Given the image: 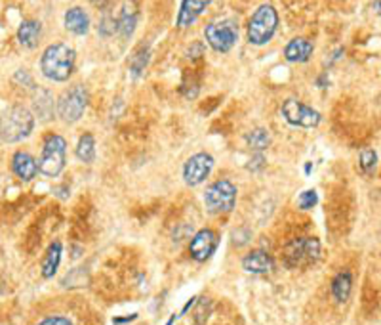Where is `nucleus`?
Segmentation results:
<instances>
[{
  "mask_svg": "<svg viewBox=\"0 0 381 325\" xmlns=\"http://www.w3.org/2000/svg\"><path fill=\"white\" fill-rule=\"evenodd\" d=\"M242 268L250 274H267L272 270V260L265 251H252L242 258Z\"/></svg>",
  "mask_w": 381,
  "mask_h": 325,
  "instance_id": "nucleus-15",
  "label": "nucleus"
},
{
  "mask_svg": "<svg viewBox=\"0 0 381 325\" xmlns=\"http://www.w3.org/2000/svg\"><path fill=\"white\" fill-rule=\"evenodd\" d=\"M282 115L288 123L302 129H313L321 123V113L296 98H288L282 104Z\"/></svg>",
  "mask_w": 381,
  "mask_h": 325,
  "instance_id": "nucleus-9",
  "label": "nucleus"
},
{
  "mask_svg": "<svg viewBox=\"0 0 381 325\" xmlns=\"http://www.w3.org/2000/svg\"><path fill=\"white\" fill-rule=\"evenodd\" d=\"M138 318V314H132V316H126V318H115L113 321H115L116 325H121V324H126V321H132V319Z\"/></svg>",
  "mask_w": 381,
  "mask_h": 325,
  "instance_id": "nucleus-31",
  "label": "nucleus"
},
{
  "mask_svg": "<svg viewBox=\"0 0 381 325\" xmlns=\"http://www.w3.org/2000/svg\"><path fill=\"white\" fill-rule=\"evenodd\" d=\"M265 166V157L261 154H258L254 157V159H250V165H248V171L255 172V171H261Z\"/></svg>",
  "mask_w": 381,
  "mask_h": 325,
  "instance_id": "nucleus-30",
  "label": "nucleus"
},
{
  "mask_svg": "<svg viewBox=\"0 0 381 325\" xmlns=\"http://www.w3.org/2000/svg\"><path fill=\"white\" fill-rule=\"evenodd\" d=\"M86 105H88V92L84 86L74 85L61 94L57 100V115L63 123H77L80 117L84 115Z\"/></svg>",
  "mask_w": 381,
  "mask_h": 325,
  "instance_id": "nucleus-7",
  "label": "nucleus"
},
{
  "mask_svg": "<svg viewBox=\"0 0 381 325\" xmlns=\"http://www.w3.org/2000/svg\"><path fill=\"white\" fill-rule=\"evenodd\" d=\"M204 203L208 213L212 215H225L235 209L236 188L229 180H218L214 182L204 193Z\"/></svg>",
  "mask_w": 381,
  "mask_h": 325,
  "instance_id": "nucleus-6",
  "label": "nucleus"
},
{
  "mask_svg": "<svg viewBox=\"0 0 381 325\" xmlns=\"http://www.w3.org/2000/svg\"><path fill=\"white\" fill-rule=\"evenodd\" d=\"M321 258V241L316 238H297L285 247L282 260L286 268H307Z\"/></svg>",
  "mask_w": 381,
  "mask_h": 325,
  "instance_id": "nucleus-3",
  "label": "nucleus"
},
{
  "mask_svg": "<svg viewBox=\"0 0 381 325\" xmlns=\"http://www.w3.org/2000/svg\"><path fill=\"white\" fill-rule=\"evenodd\" d=\"M374 10L381 16V0H374Z\"/></svg>",
  "mask_w": 381,
  "mask_h": 325,
  "instance_id": "nucleus-33",
  "label": "nucleus"
},
{
  "mask_svg": "<svg viewBox=\"0 0 381 325\" xmlns=\"http://www.w3.org/2000/svg\"><path fill=\"white\" fill-rule=\"evenodd\" d=\"M279 25V14L271 4H263L254 12L248 23V41L255 46H263L272 38Z\"/></svg>",
  "mask_w": 381,
  "mask_h": 325,
  "instance_id": "nucleus-5",
  "label": "nucleus"
},
{
  "mask_svg": "<svg viewBox=\"0 0 381 325\" xmlns=\"http://www.w3.org/2000/svg\"><path fill=\"white\" fill-rule=\"evenodd\" d=\"M216 249H218V233L214 230H208V228L194 233L191 245H189V252L197 262L208 260L216 252Z\"/></svg>",
  "mask_w": 381,
  "mask_h": 325,
  "instance_id": "nucleus-11",
  "label": "nucleus"
},
{
  "mask_svg": "<svg viewBox=\"0 0 381 325\" xmlns=\"http://www.w3.org/2000/svg\"><path fill=\"white\" fill-rule=\"evenodd\" d=\"M210 310H212V302L208 299H200L199 304H197V310H194V325H204Z\"/></svg>",
  "mask_w": 381,
  "mask_h": 325,
  "instance_id": "nucleus-27",
  "label": "nucleus"
},
{
  "mask_svg": "<svg viewBox=\"0 0 381 325\" xmlns=\"http://www.w3.org/2000/svg\"><path fill=\"white\" fill-rule=\"evenodd\" d=\"M35 129V117L27 107L16 105L0 115V140L16 144L29 138Z\"/></svg>",
  "mask_w": 381,
  "mask_h": 325,
  "instance_id": "nucleus-2",
  "label": "nucleus"
},
{
  "mask_svg": "<svg viewBox=\"0 0 381 325\" xmlns=\"http://www.w3.org/2000/svg\"><path fill=\"white\" fill-rule=\"evenodd\" d=\"M313 55V44L307 38H294L286 44L285 58L292 63L309 62V58Z\"/></svg>",
  "mask_w": 381,
  "mask_h": 325,
  "instance_id": "nucleus-14",
  "label": "nucleus"
},
{
  "mask_svg": "<svg viewBox=\"0 0 381 325\" xmlns=\"http://www.w3.org/2000/svg\"><path fill=\"white\" fill-rule=\"evenodd\" d=\"M12 171L23 182H31L38 174V163L27 151H16L12 157Z\"/></svg>",
  "mask_w": 381,
  "mask_h": 325,
  "instance_id": "nucleus-12",
  "label": "nucleus"
},
{
  "mask_svg": "<svg viewBox=\"0 0 381 325\" xmlns=\"http://www.w3.org/2000/svg\"><path fill=\"white\" fill-rule=\"evenodd\" d=\"M351 289H353V277L351 272H339L338 276L333 277L332 282V294L333 299L338 302H345L349 301V297H351Z\"/></svg>",
  "mask_w": 381,
  "mask_h": 325,
  "instance_id": "nucleus-20",
  "label": "nucleus"
},
{
  "mask_svg": "<svg viewBox=\"0 0 381 325\" xmlns=\"http://www.w3.org/2000/svg\"><path fill=\"white\" fill-rule=\"evenodd\" d=\"M90 2L97 8V10H103V8L109 4V0H90Z\"/></svg>",
  "mask_w": 381,
  "mask_h": 325,
  "instance_id": "nucleus-32",
  "label": "nucleus"
},
{
  "mask_svg": "<svg viewBox=\"0 0 381 325\" xmlns=\"http://www.w3.org/2000/svg\"><path fill=\"white\" fill-rule=\"evenodd\" d=\"M246 144H248L250 149H254L255 154H261L271 144V136L265 129H254L246 134Z\"/></svg>",
  "mask_w": 381,
  "mask_h": 325,
  "instance_id": "nucleus-21",
  "label": "nucleus"
},
{
  "mask_svg": "<svg viewBox=\"0 0 381 325\" xmlns=\"http://www.w3.org/2000/svg\"><path fill=\"white\" fill-rule=\"evenodd\" d=\"M116 23H118V33L122 35V38L132 37V33L136 31V25H138V10L133 6V2L124 4Z\"/></svg>",
  "mask_w": 381,
  "mask_h": 325,
  "instance_id": "nucleus-18",
  "label": "nucleus"
},
{
  "mask_svg": "<svg viewBox=\"0 0 381 325\" xmlns=\"http://www.w3.org/2000/svg\"><path fill=\"white\" fill-rule=\"evenodd\" d=\"M375 163H377V155H375L374 149H363L360 151V171L364 174H372L375 169Z\"/></svg>",
  "mask_w": 381,
  "mask_h": 325,
  "instance_id": "nucleus-24",
  "label": "nucleus"
},
{
  "mask_svg": "<svg viewBox=\"0 0 381 325\" xmlns=\"http://www.w3.org/2000/svg\"><path fill=\"white\" fill-rule=\"evenodd\" d=\"M77 157H79L82 163H92L94 157H96V142H94V136H92L90 132L80 136L79 146H77Z\"/></svg>",
  "mask_w": 381,
  "mask_h": 325,
  "instance_id": "nucleus-22",
  "label": "nucleus"
},
{
  "mask_svg": "<svg viewBox=\"0 0 381 325\" xmlns=\"http://www.w3.org/2000/svg\"><path fill=\"white\" fill-rule=\"evenodd\" d=\"M65 149L67 142L63 136L50 134L44 140L43 154L38 157V172L48 179L60 176L61 171L65 169Z\"/></svg>",
  "mask_w": 381,
  "mask_h": 325,
  "instance_id": "nucleus-4",
  "label": "nucleus"
},
{
  "mask_svg": "<svg viewBox=\"0 0 381 325\" xmlns=\"http://www.w3.org/2000/svg\"><path fill=\"white\" fill-rule=\"evenodd\" d=\"M35 107H37V113L40 119L48 121L54 115V98L52 94L46 92V90H40L35 98Z\"/></svg>",
  "mask_w": 381,
  "mask_h": 325,
  "instance_id": "nucleus-23",
  "label": "nucleus"
},
{
  "mask_svg": "<svg viewBox=\"0 0 381 325\" xmlns=\"http://www.w3.org/2000/svg\"><path fill=\"white\" fill-rule=\"evenodd\" d=\"M204 37L216 52H229L238 41V25L235 19H218L206 27Z\"/></svg>",
  "mask_w": 381,
  "mask_h": 325,
  "instance_id": "nucleus-8",
  "label": "nucleus"
},
{
  "mask_svg": "<svg viewBox=\"0 0 381 325\" xmlns=\"http://www.w3.org/2000/svg\"><path fill=\"white\" fill-rule=\"evenodd\" d=\"M147 60H149V50H143L141 48L138 54L133 55L132 62H130V69H132L133 77H138V75L145 69L147 65Z\"/></svg>",
  "mask_w": 381,
  "mask_h": 325,
  "instance_id": "nucleus-26",
  "label": "nucleus"
},
{
  "mask_svg": "<svg viewBox=\"0 0 381 325\" xmlns=\"http://www.w3.org/2000/svg\"><path fill=\"white\" fill-rule=\"evenodd\" d=\"M210 4H212V0H183L180 14H177V27L180 29L191 27Z\"/></svg>",
  "mask_w": 381,
  "mask_h": 325,
  "instance_id": "nucleus-13",
  "label": "nucleus"
},
{
  "mask_svg": "<svg viewBox=\"0 0 381 325\" xmlns=\"http://www.w3.org/2000/svg\"><path fill=\"white\" fill-rule=\"evenodd\" d=\"M40 35H43V25H40V21L27 19V21L19 25L18 41L23 48H35L38 41H40Z\"/></svg>",
  "mask_w": 381,
  "mask_h": 325,
  "instance_id": "nucleus-16",
  "label": "nucleus"
},
{
  "mask_svg": "<svg viewBox=\"0 0 381 325\" xmlns=\"http://www.w3.org/2000/svg\"><path fill=\"white\" fill-rule=\"evenodd\" d=\"M174 321H176V316H172V318L168 319V324H166V325H174Z\"/></svg>",
  "mask_w": 381,
  "mask_h": 325,
  "instance_id": "nucleus-34",
  "label": "nucleus"
},
{
  "mask_svg": "<svg viewBox=\"0 0 381 325\" xmlns=\"http://www.w3.org/2000/svg\"><path fill=\"white\" fill-rule=\"evenodd\" d=\"M61 262V243L55 241L52 245L48 247V251L44 255L43 264H40V272H43V277L50 279V277L55 276V272L60 268Z\"/></svg>",
  "mask_w": 381,
  "mask_h": 325,
  "instance_id": "nucleus-19",
  "label": "nucleus"
},
{
  "mask_svg": "<svg viewBox=\"0 0 381 325\" xmlns=\"http://www.w3.org/2000/svg\"><path fill=\"white\" fill-rule=\"evenodd\" d=\"M65 29L73 35H86L90 29V18L82 8L74 6L65 12Z\"/></svg>",
  "mask_w": 381,
  "mask_h": 325,
  "instance_id": "nucleus-17",
  "label": "nucleus"
},
{
  "mask_svg": "<svg viewBox=\"0 0 381 325\" xmlns=\"http://www.w3.org/2000/svg\"><path fill=\"white\" fill-rule=\"evenodd\" d=\"M316 203H319V196H316L315 190L303 191V193H299V197H297V207L302 211L313 209Z\"/></svg>",
  "mask_w": 381,
  "mask_h": 325,
  "instance_id": "nucleus-28",
  "label": "nucleus"
},
{
  "mask_svg": "<svg viewBox=\"0 0 381 325\" xmlns=\"http://www.w3.org/2000/svg\"><path fill=\"white\" fill-rule=\"evenodd\" d=\"M74 60H77V54L71 46L63 43L50 44L40 58V69L46 79L54 82H65L73 75Z\"/></svg>",
  "mask_w": 381,
  "mask_h": 325,
  "instance_id": "nucleus-1",
  "label": "nucleus"
},
{
  "mask_svg": "<svg viewBox=\"0 0 381 325\" xmlns=\"http://www.w3.org/2000/svg\"><path fill=\"white\" fill-rule=\"evenodd\" d=\"M214 169V157L210 154H197L187 159L183 166V179L189 186L202 184Z\"/></svg>",
  "mask_w": 381,
  "mask_h": 325,
  "instance_id": "nucleus-10",
  "label": "nucleus"
},
{
  "mask_svg": "<svg viewBox=\"0 0 381 325\" xmlns=\"http://www.w3.org/2000/svg\"><path fill=\"white\" fill-rule=\"evenodd\" d=\"M118 31V23H116V19L113 16H103V19L99 21V27H97V33L101 35V37H113L115 33Z\"/></svg>",
  "mask_w": 381,
  "mask_h": 325,
  "instance_id": "nucleus-25",
  "label": "nucleus"
},
{
  "mask_svg": "<svg viewBox=\"0 0 381 325\" xmlns=\"http://www.w3.org/2000/svg\"><path fill=\"white\" fill-rule=\"evenodd\" d=\"M37 325H73V321L63 316H48V318L40 319Z\"/></svg>",
  "mask_w": 381,
  "mask_h": 325,
  "instance_id": "nucleus-29",
  "label": "nucleus"
}]
</instances>
